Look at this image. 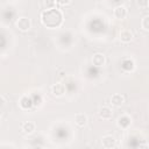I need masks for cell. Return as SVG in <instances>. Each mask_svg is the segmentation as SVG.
<instances>
[{"mask_svg":"<svg viewBox=\"0 0 149 149\" xmlns=\"http://www.w3.org/2000/svg\"><path fill=\"white\" fill-rule=\"evenodd\" d=\"M133 40V34L129 30H121L120 31V41L123 43H129Z\"/></svg>","mask_w":149,"mask_h":149,"instance_id":"cell-11","label":"cell"},{"mask_svg":"<svg viewBox=\"0 0 149 149\" xmlns=\"http://www.w3.org/2000/svg\"><path fill=\"white\" fill-rule=\"evenodd\" d=\"M99 116H100L101 119H104V120H108V119H111V118L113 116V112H112V109H111L109 107L102 106V107L99 109Z\"/></svg>","mask_w":149,"mask_h":149,"instance_id":"cell-6","label":"cell"},{"mask_svg":"<svg viewBox=\"0 0 149 149\" xmlns=\"http://www.w3.org/2000/svg\"><path fill=\"white\" fill-rule=\"evenodd\" d=\"M20 106L23 109H28L31 106V100L28 97H22L21 100H20Z\"/></svg>","mask_w":149,"mask_h":149,"instance_id":"cell-13","label":"cell"},{"mask_svg":"<svg viewBox=\"0 0 149 149\" xmlns=\"http://www.w3.org/2000/svg\"><path fill=\"white\" fill-rule=\"evenodd\" d=\"M141 27H142L144 30L149 31V15H147V16H144V17L142 19V21H141Z\"/></svg>","mask_w":149,"mask_h":149,"instance_id":"cell-14","label":"cell"},{"mask_svg":"<svg viewBox=\"0 0 149 149\" xmlns=\"http://www.w3.org/2000/svg\"><path fill=\"white\" fill-rule=\"evenodd\" d=\"M149 5V0H137V6L141 8H147Z\"/></svg>","mask_w":149,"mask_h":149,"instance_id":"cell-15","label":"cell"},{"mask_svg":"<svg viewBox=\"0 0 149 149\" xmlns=\"http://www.w3.org/2000/svg\"><path fill=\"white\" fill-rule=\"evenodd\" d=\"M41 22L47 28H58L63 23V14L58 8H49L42 12Z\"/></svg>","mask_w":149,"mask_h":149,"instance_id":"cell-1","label":"cell"},{"mask_svg":"<svg viewBox=\"0 0 149 149\" xmlns=\"http://www.w3.org/2000/svg\"><path fill=\"white\" fill-rule=\"evenodd\" d=\"M74 122L78 127H84L87 122V116L84 113H78L74 115Z\"/></svg>","mask_w":149,"mask_h":149,"instance_id":"cell-10","label":"cell"},{"mask_svg":"<svg viewBox=\"0 0 149 149\" xmlns=\"http://www.w3.org/2000/svg\"><path fill=\"white\" fill-rule=\"evenodd\" d=\"M92 63L95 65V66H102L105 64V56L100 52H97L93 55L92 57Z\"/></svg>","mask_w":149,"mask_h":149,"instance_id":"cell-9","label":"cell"},{"mask_svg":"<svg viewBox=\"0 0 149 149\" xmlns=\"http://www.w3.org/2000/svg\"><path fill=\"white\" fill-rule=\"evenodd\" d=\"M101 144L106 149H112V148H114L116 146V141L112 135H106V136H104L101 139Z\"/></svg>","mask_w":149,"mask_h":149,"instance_id":"cell-3","label":"cell"},{"mask_svg":"<svg viewBox=\"0 0 149 149\" xmlns=\"http://www.w3.org/2000/svg\"><path fill=\"white\" fill-rule=\"evenodd\" d=\"M70 1H71V0H56V2L59 3V5H62V6H63V5H68Z\"/></svg>","mask_w":149,"mask_h":149,"instance_id":"cell-16","label":"cell"},{"mask_svg":"<svg viewBox=\"0 0 149 149\" xmlns=\"http://www.w3.org/2000/svg\"><path fill=\"white\" fill-rule=\"evenodd\" d=\"M125 102V98L121 95V94H113L112 97H111V104L112 105H114V106H116V107H119V106H121L122 104Z\"/></svg>","mask_w":149,"mask_h":149,"instance_id":"cell-12","label":"cell"},{"mask_svg":"<svg viewBox=\"0 0 149 149\" xmlns=\"http://www.w3.org/2000/svg\"><path fill=\"white\" fill-rule=\"evenodd\" d=\"M130 123H132V119H130L128 115H122V116L119 118V120H118V126H119L120 128H123V129L128 128V127L130 126Z\"/></svg>","mask_w":149,"mask_h":149,"instance_id":"cell-8","label":"cell"},{"mask_svg":"<svg viewBox=\"0 0 149 149\" xmlns=\"http://www.w3.org/2000/svg\"><path fill=\"white\" fill-rule=\"evenodd\" d=\"M30 26H31V22H30V20H29L28 17L22 16V17H19L17 21H16V27H17L20 30H22V31L29 30Z\"/></svg>","mask_w":149,"mask_h":149,"instance_id":"cell-2","label":"cell"},{"mask_svg":"<svg viewBox=\"0 0 149 149\" xmlns=\"http://www.w3.org/2000/svg\"><path fill=\"white\" fill-rule=\"evenodd\" d=\"M35 128H36V126L33 121H26L21 125V130L26 134H31L35 130Z\"/></svg>","mask_w":149,"mask_h":149,"instance_id":"cell-7","label":"cell"},{"mask_svg":"<svg viewBox=\"0 0 149 149\" xmlns=\"http://www.w3.org/2000/svg\"><path fill=\"white\" fill-rule=\"evenodd\" d=\"M51 92L55 97H62L65 93V86L62 83H56L51 86Z\"/></svg>","mask_w":149,"mask_h":149,"instance_id":"cell-4","label":"cell"},{"mask_svg":"<svg viewBox=\"0 0 149 149\" xmlns=\"http://www.w3.org/2000/svg\"><path fill=\"white\" fill-rule=\"evenodd\" d=\"M115 19L118 20H122L127 16V8L125 6H118L114 8V12H113Z\"/></svg>","mask_w":149,"mask_h":149,"instance_id":"cell-5","label":"cell"}]
</instances>
